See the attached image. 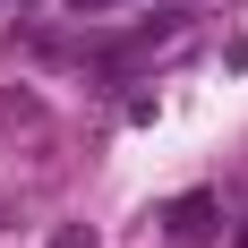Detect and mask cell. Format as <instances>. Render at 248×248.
<instances>
[{"label": "cell", "instance_id": "obj_1", "mask_svg": "<svg viewBox=\"0 0 248 248\" xmlns=\"http://www.w3.org/2000/svg\"><path fill=\"white\" fill-rule=\"evenodd\" d=\"M51 248H94V231H86V223H60V231H51Z\"/></svg>", "mask_w": 248, "mask_h": 248}, {"label": "cell", "instance_id": "obj_2", "mask_svg": "<svg viewBox=\"0 0 248 248\" xmlns=\"http://www.w3.org/2000/svg\"><path fill=\"white\" fill-rule=\"evenodd\" d=\"M69 9H77V17H86V9H111V0H69Z\"/></svg>", "mask_w": 248, "mask_h": 248}]
</instances>
